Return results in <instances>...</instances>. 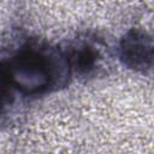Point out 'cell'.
I'll use <instances>...</instances> for the list:
<instances>
[{
    "instance_id": "6da1fadb",
    "label": "cell",
    "mask_w": 154,
    "mask_h": 154,
    "mask_svg": "<svg viewBox=\"0 0 154 154\" xmlns=\"http://www.w3.org/2000/svg\"><path fill=\"white\" fill-rule=\"evenodd\" d=\"M55 64L48 57L35 51H28L17 55L8 70V81L11 79L18 89L28 94L45 90L54 78Z\"/></svg>"
},
{
    "instance_id": "7a4b0ae2",
    "label": "cell",
    "mask_w": 154,
    "mask_h": 154,
    "mask_svg": "<svg viewBox=\"0 0 154 154\" xmlns=\"http://www.w3.org/2000/svg\"><path fill=\"white\" fill-rule=\"evenodd\" d=\"M152 49V38L138 31L128 34L122 45L125 61L135 69H144L150 64Z\"/></svg>"
},
{
    "instance_id": "3957f363",
    "label": "cell",
    "mask_w": 154,
    "mask_h": 154,
    "mask_svg": "<svg viewBox=\"0 0 154 154\" xmlns=\"http://www.w3.org/2000/svg\"><path fill=\"white\" fill-rule=\"evenodd\" d=\"M8 81V76H7V70H5L1 65H0V95L4 93L5 87L7 84Z\"/></svg>"
}]
</instances>
